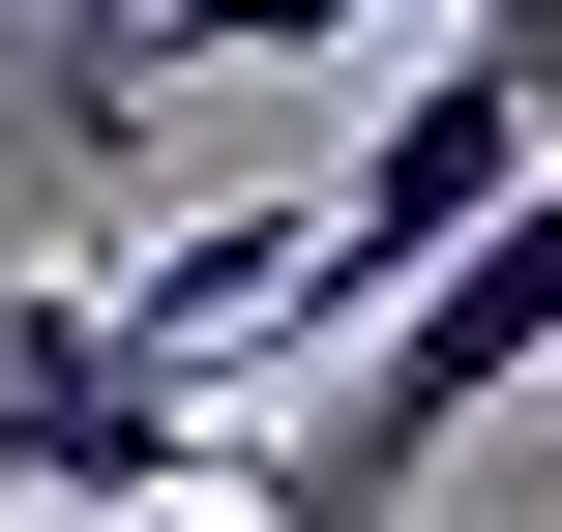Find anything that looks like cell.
<instances>
[{"label": "cell", "mask_w": 562, "mask_h": 532, "mask_svg": "<svg viewBox=\"0 0 562 532\" xmlns=\"http://www.w3.org/2000/svg\"><path fill=\"white\" fill-rule=\"evenodd\" d=\"M119 532H267V503H237V474H178V503H119Z\"/></svg>", "instance_id": "5"}, {"label": "cell", "mask_w": 562, "mask_h": 532, "mask_svg": "<svg viewBox=\"0 0 562 532\" xmlns=\"http://www.w3.org/2000/svg\"><path fill=\"white\" fill-rule=\"evenodd\" d=\"M326 30H415V0H148L119 89H148V59H326Z\"/></svg>", "instance_id": "3"}, {"label": "cell", "mask_w": 562, "mask_h": 532, "mask_svg": "<svg viewBox=\"0 0 562 532\" xmlns=\"http://www.w3.org/2000/svg\"><path fill=\"white\" fill-rule=\"evenodd\" d=\"M533 148H562V59H533V30H445V59H415V89L296 178V207H326V355H356V326H385V296H415V267L533 178Z\"/></svg>", "instance_id": "2"}, {"label": "cell", "mask_w": 562, "mask_h": 532, "mask_svg": "<svg viewBox=\"0 0 562 532\" xmlns=\"http://www.w3.org/2000/svg\"><path fill=\"white\" fill-rule=\"evenodd\" d=\"M415 30H474V0H415Z\"/></svg>", "instance_id": "6"}, {"label": "cell", "mask_w": 562, "mask_h": 532, "mask_svg": "<svg viewBox=\"0 0 562 532\" xmlns=\"http://www.w3.org/2000/svg\"><path fill=\"white\" fill-rule=\"evenodd\" d=\"M504 385H562V148L474 207V237H445V267H415V296H385V326H356V355H326V385H296V444H356V474L415 503Z\"/></svg>", "instance_id": "1"}, {"label": "cell", "mask_w": 562, "mask_h": 532, "mask_svg": "<svg viewBox=\"0 0 562 532\" xmlns=\"http://www.w3.org/2000/svg\"><path fill=\"white\" fill-rule=\"evenodd\" d=\"M119 30H148V0H59V118H119Z\"/></svg>", "instance_id": "4"}]
</instances>
